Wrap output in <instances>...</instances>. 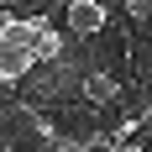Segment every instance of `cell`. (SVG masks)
<instances>
[{"label":"cell","instance_id":"6da1fadb","mask_svg":"<svg viewBox=\"0 0 152 152\" xmlns=\"http://www.w3.org/2000/svg\"><path fill=\"white\" fill-rule=\"evenodd\" d=\"M31 68H37V53H31L21 37H11V31L0 26V84H16V79H26Z\"/></svg>","mask_w":152,"mask_h":152},{"label":"cell","instance_id":"7a4b0ae2","mask_svg":"<svg viewBox=\"0 0 152 152\" xmlns=\"http://www.w3.org/2000/svg\"><path fill=\"white\" fill-rule=\"evenodd\" d=\"M63 21H68L74 37H100V31L110 26V11H105V0H68Z\"/></svg>","mask_w":152,"mask_h":152},{"label":"cell","instance_id":"3957f363","mask_svg":"<svg viewBox=\"0 0 152 152\" xmlns=\"http://www.w3.org/2000/svg\"><path fill=\"white\" fill-rule=\"evenodd\" d=\"M79 94H84L89 105H115V100H121V79L115 74H84Z\"/></svg>","mask_w":152,"mask_h":152},{"label":"cell","instance_id":"277c9868","mask_svg":"<svg viewBox=\"0 0 152 152\" xmlns=\"http://www.w3.org/2000/svg\"><path fill=\"white\" fill-rule=\"evenodd\" d=\"M63 47H68V37H63L58 26H37V37H31V53H37V63H58L63 58Z\"/></svg>","mask_w":152,"mask_h":152},{"label":"cell","instance_id":"5b68a950","mask_svg":"<svg viewBox=\"0 0 152 152\" xmlns=\"http://www.w3.org/2000/svg\"><path fill=\"white\" fill-rule=\"evenodd\" d=\"M126 11H131V21H152V0H126Z\"/></svg>","mask_w":152,"mask_h":152},{"label":"cell","instance_id":"8992f818","mask_svg":"<svg viewBox=\"0 0 152 152\" xmlns=\"http://www.w3.org/2000/svg\"><path fill=\"white\" fill-rule=\"evenodd\" d=\"M142 126H152V89H147V115H142Z\"/></svg>","mask_w":152,"mask_h":152},{"label":"cell","instance_id":"52a82bcc","mask_svg":"<svg viewBox=\"0 0 152 152\" xmlns=\"http://www.w3.org/2000/svg\"><path fill=\"white\" fill-rule=\"evenodd\" d=\"M16 5H21V0H0V11H16Z\"/></svg>","mask_w":152,"mask_h":152}]
</instances>
